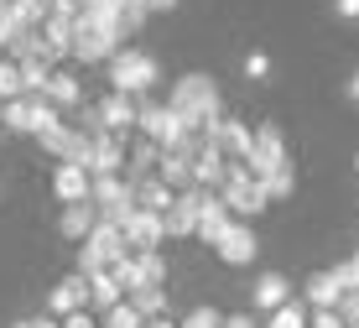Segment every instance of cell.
<instances>
[{"label": "cell", "mask_w": 359, "mask_h": 328, "mask_svg": "<svg viewBox=\"0 0 359 328\" xmlns=\"http://www.w3.org/2000/svg\"><path fill=\"white\" fill-rule=\"evenodd\" d=\"M172 110H177L188 125H214L219 115H224V99H219V89H214V79L208 73H182L177 84H172V99H167Z\"/></svg>", "instance_id": "cell-1"}, {"label": "cell", "mask_w": 359, "mask_h": 328, "mask_svg": "<svg viewBox=\"0 0 359 328\" xmlns=\"http://www.w3.org/2000/svg\"><path fill=\"white\" fill-rule=\"evenodd\" d=\"M219 198L229 204V214H234V219H255V214H266V209H271L266 183L255 178V172L245 167L240 157H229V172H224V183H219Z\"/></svg>", "instance_id": "cell-2"}, {"label": "cell", "mask_w": 359, "mask_h": 328, "mask_svg": "<svg viewBox=\"0 0 359 328\" xmlns=\"http://www.w3.org/2000/svg\"><path fill=\"white\" fill-rule=\"evenodd\" d=\"M135 125H141L146 141H156L162 151H172L188 131H198V125H188L172 105H156V99H146V94H135Z\"/></svg>", "instance_id": "cell-3"}, {"label": "cell", "mask_w": 359, "mask_h": 328, "mask_svg": "<svg viewBox=\"0 0 359 328\" xmlns=\"http://www.w3.org/2000/svg\"><path fill=\"white\" fill-rule=\"evenodd\" d=\"M120 256H130V240H126V230H120V224H109V219H99L94 230H89V240H83V250H79V271H83V276L109 271Z\"/></svg>", "instance_id": "cell-4"}, {"label": "cell", "mask_w": 359, "mask_h": 328, "mask_svg": "<svg viewBox=\"0 0 359 328\" xmlns=\"http://www.w3.org/2000/svg\"><path fill=\"white\" fill-rule=\"evenodd\" d=\"M156 79H162V63L151 53H141V47H126V53L109 58V84H115L120 94H146Z\"/></svg>", "instance_id": "cell-5"}, {"label": "cell", "mask_w": 359, "mask_h": 328, "mask_svg": "<svg viewBox=\"0 0 359 328\" xmlns=\"http://www.w3.org/2000/svg\"><path fill=\"white\" fill-rule=\"evenodd\" d=\"M89 198L99 204V219L120 224V230H126V219L135 214V183L126 178V172H109V178H94Z\"/></svg>", "instance_id": "cell-6"}, {"label": "cell", "mask_w": 359, "mask_h": 328, "mask_svg": "<svg viewBox=\"0 0 359 328\" xmlns=\"http://www.w3.org/2000/svg\"><path fill=\"white\" fill-rule=\"evenodd\" d=\"M245 167L255 172V178H271L276 167H287V141H281V125H261L255 131V146H250V157H240Z\"/></svg>", "instance_id": "cell-7"}, {"label": "cell", "mask_w": 359, "mask_h": 328, "mask_svg": "<svg viewBox=\"0 0 359 328\" xmlns=\"http://www.w3.org/2000/svg\"><path fill=\"white\" fill-rule=\"evenodd\" d=\"M203 193H214V188H182L177 198H172V209H167V235L172 240H188L198 235V209H203Z\"/></svg>", "instance_id": "cell-8"}, {"label": "cell", "mask_w": 359, "mask_h": 328, "mask_svg": "<svg viewBox=\"0 0 359 328\" xmlns=\"http://www.w3.org/2000/svg\"><path fill=\"white\" fill-rule=\"evenodd\" d=\"M219 256H224V266H250L255 256H261V240H255V230H250V219H234L229 230H224V240H219Z\"/></svg>", "instance_id": "cell-9"}, {"label": "cell", "mask_w": 359, "mask_h": 328, "mask_svg": "<svg viewBox=\"0 0 359 328\" xmlns=\"http://www.w3.org/2000/svg\"><path fill=\"white\" fill-rule=\"evenodd\" d=\"M126 240H130V250H156L167 240V214L135 204V214L126 219Z\"/></svg>", "instance_id": "cell-10"}, {"label": "cell", "mask_w": 359, "mask_h": 328, "mask_svg": "<svg viewBox=\"0 0 359 328\" xmlns=\"http://www.w3.org/2000/svg\"><path fill=\"white\" fill-rule=\"evenodd\" d=\"M115 53H120V42H109V37L99 27H89L83 16L73 21V58H79V63H109Z\"/></svg>", "instance_id": "cell-11"}, {"label": "cell", "mask_w": 359, "mask_h": 328, "mask_svg": "<svg viewBox=\"0 0 359 328\" xmlns=\"http://www.w3.org/2000/svg\"><path fill=\"white\" fill-rule=\"evenodd\" d=\"M79 308H89V276L73 271L47 292V313H53V318H68V313H79Z\"/></svg>", "instance_id": "cell-12"}, {"label": "cell", "mask_w": 359, "mask_h": 328, "mask_svg": "<svg viewBox=\"0 0 359 328\" xmlns=\"http://www.w3.org/2000/svg\"><path fill=\"white\" fill-rule=\"evenodd\" d=\"M130 141L126 136H94V157H89V178H109V172H126Z\"/></svg>", "instance_id": "cell-13"}, {"label": "cell", "mask_w": 359, "mask_h": 328, "mask_svg": "<svg viewBox=\"0 0 359 328\" xmlns=\"http://www.w3.org/2000/svg\"><path fill=\"white\" fill-rule=\"evenodd\" d=\"M99 120H104V131H109V136H126V141H130V125H135V94L109 89L104 99H99Z\"/></svg>", "instance_id": "cell-14"}, {"label": "cell", "mask_w": 359, "mask_h": 328, "mask_svg": "<svg viewBox=\"0 0 359 328\" xmlns=\"http://www.w3.org/2000/svg\"><path fill=\"white\" fill-rule=\"evenodd\" d=\"M229 224H234L229 204H224L219 193H203V209H198V240H203V245H219Z\"/></svg>", "instance_id": "cell-15"}, {"label": "cell", "mask_w": 359, "mask_h": 328, "mask_svg": "<svg viewBox=\"0 0 359 328\" xmlns=\"http://www.w3.org/2000/svg\"><path fill=\"white\" fill-rule=\"evenodd\" d=\"M224 172H229V157H224V146H219V141H208V136H203V151L193 157V183H198V188H214V193H219Z\"/></svg>", "instance_id": "cell-16"}, {"label": "cell", "mask_w": 359, "mask_h": 328, "mask_svg": "<svg viewBox=\"0 0 359 328\" xmlns=\"http://www.w3.org/2000/svg\"><path fill=\"white\" fill-rule=\"evenodd\" d=\"M281 302H292V282L281 271H261V276H255V287H250V308L255 313H276Z\"/></svg>", "instance_id": "cell-17"}, {"label": "cell", "mask_w": 359, "mask_h": 328, "mask_svg": "<svg viewBox=\"0 0 359 328\" xmlns=\"http://www.w3.org/2000/svg\"><path fill=\"white\" fill-rule=\"evenodd\" d=\"M99 224V204L94 198H79V204H63V219H57V235L63 240H89V230Z\"/></svg>", "instance_id": "cell-18"}, {"label": "cell", "mask_w": 359, "mask_h": 328, "mask_svg": "<svg viewBox=\"0 0 359 328\" xmlns=\"http://www.w3.org/2000/svg\"><path fill=\"white\" fill-rule=\"evenodd\" d=\"M89 167H79V162H57V172H53V193L63 198V204H79V198H89Z\"/></svg>", "instance_id": "cell-19"}, {"label": "cell", "mask_w": 359, "mask_h": 328, "mask_svg": "<svg viewBox=\"0 0 359 328\" xmlns=\"http://www.w3.org/2000/svg\"><path fill=\"white\" fill-rule=\"evenodd\" d=\"M42 99H53L57 110H79V105H83V84L73 79L68 68H53V79H47V89H42Z\"/></svg>", "instance_id": "cell-20"}, {"label": "cell", "mask_w": 359, "mask_h": 328, "mask_svg": "<svg viewBox=\"0 0 359 328\" xmlns=\"http://www.w3.org/2000/svg\"><path fill=\"white\" fill-rule=\"evenodd\" d=\"M73 21H79V16H47V21H42L47 58H53V63H63V58L73 53Z\"/></svg>", "instance_id": "cell-21"}, {"label": "cell", "mask_w": 359, "mask_h": 328, "mask_svg": "<svg viewBox=\"0 0 359 328\" xmlns=\"http://www.w3.org/2000/svg\"><path fill=\"white\" fill-rule=\"evenodd\" d=\"M219 146H224V157H250V146H255V131H250L245 120L224 115V120H219Z\"/></svg>", "instance_id": "cell-22"}, {"label": "cell", "mask_w": 359, "mask_h": 328, "mask_svg": "<svg viewBox=\"0 0 359 328\" xmlns=\"http://www.w3.org/2000/svg\"><path fill=\"white\" fill-rule=\"evenodd\" d=\"M172 198H177V188H172L167 178H156V172H151V178H141V183H135V204H141V209H156V214H167V209H172Z\"/></svg>", "instance_id": "cell-23"}, {"label": "cell", "mask_w": 359, "mask_h": 328, "mask_svg": "<svg viewBox=\"0 0 359 328\" xmlns=\"http://www.w3.org/2000/svg\"><path fill=\"white\" fill-rule=\"evenodd\" d=\"M115 302H126V287L115 282V271H94L89 276V308L94 313H109Z\"/></svg>", "instance_id": "cell-24"}, {"label": "cell", "mask_w": 359, "mask_h": 328, "mask_svg": "<svg viewBox=\"0 0 359 328\" xmlns=\"http://www.w3.org/2000/svg\"><path fill=\"white\" fill-rule=\"evenodd\" d=\"M302 297H307V308H339V297H344V287L333 282V271H318V276H307V287H302Z\"/></svg>", "instance_id": "cell-25"}, {"label": "cell", "mask_w": 359, "mask_h": 328, "mask_svg": "<svg viewBox=\"0 0 359 328\" xmlns=\"http://www.w3.org/2000/svg\"><path fill=\"white\" fill-rule=\"evenodd\" d=\"M156 162H162V146H156V141H135V146H130V157H126V178H130V183L151 178Z\"/></svg>", "instance_id": "cell-26"}, {"label": "cell", "mask_w": 359, "mask_h": 328, "mask_svg": "<svg viewBox=\"0 0 359 328\" xmlns=\"http://www.w3.org/2000/svg\"><path fill=\"white\" fill-rule=\"evenodd\" d=\"M47 16H53V11H47V0H6V21H11V32H21V27H42Z\"/></svg>", "instance_id": "cell-27"}, {"label": "cell", "mask_w": 359, "mask_h": 328, "mask_svg": "<svg viewBox=\"0 0 359 328\" xmlns=\"http://www.w3.org/2000/svg\"><path fill=\"white\" fill-rule=\"evenodd\" d=\"M156 178H167L172 188H193V157H182V151H162V162H156Z\"/></svg>", "instance_id": "cell-28"}, {"label": "cell", "mask_w": 359, "mask_h": 328, "mask_svg": "<svg viewBox=\"0 0 359 328\" xmlns=\"http://www.w3.org/2000/svg\"><path fill=\"white\" fill-rule=\"evenodd\" d=\"M0 125H6V131H21V136H32V94H16V99H6V105H0Z\"/></svg>", "instance_id": "cell-29"}, {"label": "cell", "mask_w": 359, "mask_h": 328, "mask_svg": "<svg viewBox=\"0 0 359 328\" xmlns=\"http://www.w3.org/2000/svg\"><path fill=\"white\" fill-rule=\"evenodd\" d=\"M126 297L135 302L141 318H162L167 313V287H135V292H126Z\"/></svg>", "instance_id": "cell-30"}, {"label": "cell", "mask_w": 359, "mask_h": 328, "mask_svg": "<svg viewBox=\"0 0 359 328\" xmlns=\"http://www.w3.org/2000/svg\"><path fill=\"white\" fill-rule=\"evenodd\" d=\"M47 79H53V63L47 58H21V84H27V94H42Z\"/></svg>", "instance_id": "cell-31"}, {"label": "cell", "mask_w": 359, "mask_h": 328, "mask_svg": "<svg viewBox=\"0 0 359 328\" xmlns=\"http://www.w3.org/2000/svg\"><path fill=\"white\" fill-rule=\"evenodd\" d=\"M135 261H141V282L146 287H167V256L162 250H135Z\"/></svg>", "instance_id": "cell-32"}, {"label": "cell", "mask_w": 359, "mask_h": 328, "mask_svg": "<svg viewBox=\"0 0 359 328\" xmlns=\"http://www.w3.org/2000/svg\"><path fill=\"white\" fill-rule=\"evenodd\" d=\"M99 323H104V328H146V318L135 313V302H130V297H126V302H115L109 313H99Z\"/></svg>", "instance_id": "cell-33"}, {"label": "cell", "mask_w": 359, "mask_h": 328, "mask_svg": "<svg viewBox=\"0 0 359 328\" xmlns=\"http://www.w3.org/2000/svg\"><path fill=\"white\" fill-rule=\"evenodd\" d=\"M16 94H27V84H21V63L16 58H0V105L16 99Z\"/></svg>", "instance_id": "cell-34"}, {"label": "cell", "mask_w": 359, "mask_h": 328, "mask_svg": "<svg viewBox=\"0 0 359 328\" xmlns=\"http://www.w3.org/2000/svg\"><path fill=\"white\" fill-rule=\"evenodd\" d=\"M266 328H307V308H302L297 297H292V302H281V308L266 318Z\"/></svg>", "instance_id": "cell-35"}, {"label": "cell", "mask_w": 359, "mask_h": 328, "mask_svg": "<svg viewBox=\"0 0 359 328\" xmlns=\"http://www.w3.org/2000/svg\"><path fill=\"white\" fill-rule=\"evenodd\" d=\"M261 183H266L271 204H276V198H292V193H297V172H292V162H287V167H276V172H271V178H261Z\"/></svg>", "instance_id": "cell-36"}, {"label": "cell", "mask_w": 359, "mask_h": 328, "mask_svg": "<svg viewBox=\"0 0 359 328\" xmlns=\"http://www.w3.org/2000/svg\"><path fill=\"white\" fill-rule=\"evenodd\" d=\"M182 328H224V313H214V308H193L188 318H182Z\"/></svg>", "instance_id": "cell-37"}, {"label": "cell", "mask_w": 359, "mask_h": 328, "mask_svg": "<svg viewBox=\"0 0 359 328\" xmlns=\"http://www.w3.org/2000/svg\"><path fill=\"white\" fill-rule=\"evenodd\" d=\"M307 328H349V323H344L339 308H313L307 313Z\"/></svg>", "instance_id": "cell-38"}, {"label": "cell", "mask_w": 359, "mask_h": 328, "mask_svg": "<svg viewBox=\"0 0 359 328\" xmlns=\"http://www.w3.org/2000/svg\"><path fill=\"white\" fill-rule=\"evenodd\" d=\"M333 282H339L344 292H359V266L354 261H339V266H333Z\"/></svg>", "instance_id": "cell-39"}, {"label": "cell", "mask_w": 359, "mask_h": 328, "mask_svg": "<svg viewBox=\"0 0 359 328\" xmlns=\"http://www.w3.org/2000/svg\"><path fill=\"white\" fill-rule=\"evenodd\" d=\"M245 79H271V58L266 53H250V58H245Z\"/></svg>", "instance_id": "cell-40"}, {"label": "cell", "mask_w": 359, "mask_h": 328, "mask_svg": "<svg viewBox=\"0 0 359 328\" xmlns=\"http://www.w3.org/2000/svg\"><path fill=\"white\" fill-rule=\"evenodd\" d=\"M63 328H104V323H99L89 308H79V313H68V318H63Z\"/></svg>", "instance_id": "cell-41"}, {"label": "cell", "mask_w": 359, "mask_h": 328, "mask_svg": "<svg viewBox=\"0 0 359 328\" xmlns=\"http://www.w3.org/2000/svg\"><path fill=\"white\" fill-rule=\"evenodd\" d=\"M339 313H344V323H359V292H344L339 297Z\"/></svg>", "instance_id": "cell-42"}, {"label": "cell", "mask_w": 359, "mask_h": 328, "mask_svg": "<svg viewBox=\"0 0 359 328\" xmlns=\"http://www.w3.org/2000/svg\"><path fill=\"white\" fill-rule=\"evenodd\" d=\"M333 16H344V21H359V0H333Z\"/></svg>", "instance_id": "cell-43"}, {"label": "cell", "mask_w": 359, "mask_h": 328, "mask_svg": "<svg viewBox=\"0 0 359 328\" xmlns=\"http://www.w3.org/2000/svg\"><path fill=\"white\" fill-rule=\"evenodd\" d=\"M47 11L53 16H79V0H47Z\"/></svg>", "instance_id": "cell-44"}, {"label": "cell", "mask_w": 359, "mask_h": 328, "mask_svg": "<svg viewBox=\"0 0 359 328\" xmlns=\"http://www.w3.org/2000/svg\"><path fill=\"white\" fill-rule=\"evenodd\" d=\"M224 328H255L250 313H234V318H224Z\"/></svg>", "instance_id": "cell-45"}, {"label": "cell", "mask_w": 359, "mask_h": 328, "mask_svg": "<svg viewBox=\"0 0 359 328\" xmlns=\"http://www.w3.org/2000/svg\"><path fill=\"white\" fill-rule=\"evenodd\" d=\"M344 94H349V99H354V105H359V68L349 73V84H344Z\"/></svg>", "instance_id": "cell-46"}, {"label": "cell", "mask_w": 359, "mask_h": 328, "mask_svg": "<svg viewBox=\"0 0 359 328\" xmlns=\"http://www.w3.org/2000/svg\"><path fill=\"white\" fill-rule=\"evenodd\" d=\"M146 328H182V323H172L167 313H162V318H146Z\"/></svg>", "instance_id": "cell-47"}, {"label": "cell", "mask_w": 359, "mask_h": 328, "mask_svg": "<svg viewBox=\"0 0 359 328\" xmlns=\"http://www.w3.org/2000/svg\"><path fill=\"white\" fill-rule=\"evenodd\" d=\"M32 328H63V318H32Z\"/></svg>", "instance_id": "cell-48"}, {"label": "cell", "mask_w": 359, "mask_h": 328, "mask_svg": "<svg viewBox=\"0 0 359 328\" xmlns=\"http://www.w3.org/2000/svg\"><path fill=\"white\" fill-rule=\"evenodd\" d=\"M146 6H151V16H156V11H172L177 0H146Z\"/></svg>", "instance_id": "cell-49"}, {"label": "cell", "mask_w": 359, "mask_h": 328, "mask_svg": "<svg viewBox=\"0 0 359 328\" xmlns=\"http://www.w3.org/2000/svg\"><path fill=\"white\" fill-rule=\"evenodd\" d=\"M11 328H32V318H27V323H11Z\"/></svg>", "instance_id": "cell-50"}, {"label": "cell", "mask_w": 359, "mask_h": 328, "mask_svg": "<svg viewBox=\"0 0 359 328\" xmlns=\"http://www.w3.org/2000/svg\"><path fill=\"white\" fill-rule=\"evenodd\" d=\"M349 261H354V266H359V250H354V256H349Z\"/></svg>", "instance_id": "cell-51"}, {"label": "cell", "mask_w": 359, "mask_h": 328, "mask_svg": "<svg viewBox=\"0 0 359 328\" xmlns=\"http://www.w3.org/2000/svg\"><path fill=\"white\" fill-rule=\"evenodd\" d=\"M349 328H359V323H349Z\"/></svg>", "instance_id": "cell-52"}]
</instances>
